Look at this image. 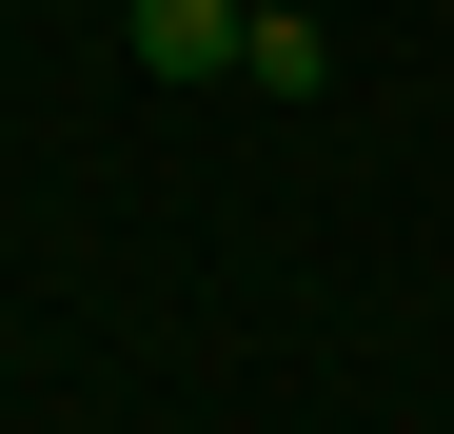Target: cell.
<instances>
[{
  "instance_id": "cell-2",
  "label": "cell",
  "mask_w": 454,
  "mask_h": 434,
  "mask_svg": "<svg viewBox=\"0 0 454 434\" xmlns=\"http://www.w3.org/2000/svg\"><path fill=\"white\" fill-rule=\"evenodd\" d=\"M238 80H257V99H317V80H336V40H317V20H277V0H257V40H238Z\"/></svg>"
},
{
  "instance_id": "cell-1",
  "label": "cell",
  "mask_w": 454,
  "mask_h": 434,
  "mask_svg": "<svg viewBox=\"0 0 454 434\" xmlns=\"http://www.w3.org/2000/svg\"><path fill=\"white\" fill-rule=\"evenodd\" d=\"M138 80H238V40H257V0H138Z\"/></svg>"
}]
</instances>
